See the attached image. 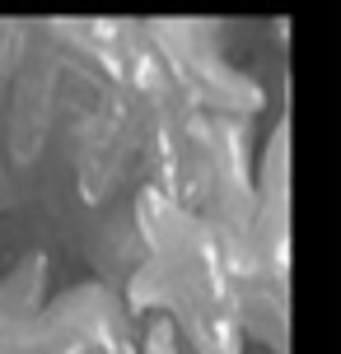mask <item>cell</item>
<instances>
[{
	"mask_svg": "<svg viewBox=\"0 0 341 354\" xmlns=\"http://www.w3.org/2000/svg\"><path fill=\"white\" fill-rule=\"evenodd\" d=\"M243 326L234 317H220V313H197L192 317V345L197 354H243Z\"/></svg>",
	"mask_w": 341,
	"mask_h": 354,
	"instance_id": "obj_1",
	"label": "cell"
}]
</instances>
